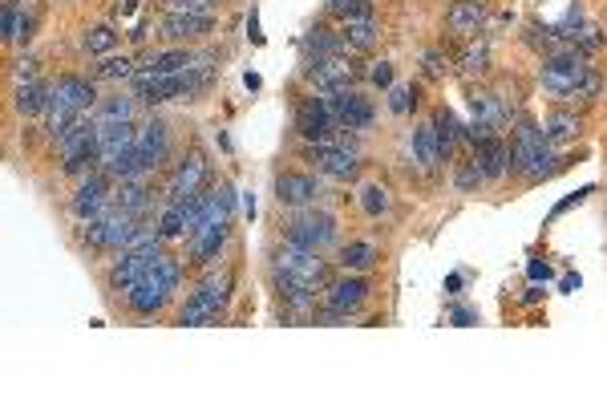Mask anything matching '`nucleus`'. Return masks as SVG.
I'll return each instance as SVG.
<instances>
[{
	"instance_id": "obj_5",
	"label": "nucleus",
	"mask_w": 607,
	"mask_h": 405,
	"mask_svg": "<svg viewBox=\"0 0 607 405\" xmlns=\"http://www.w3.org/2000/svg\"><path fill=\"white\" fill-rule=\"evenodd\" d=\"M587 74H592V61H587V53L579 49H567V53H555V57L542 61V89H551L555 97H575V89L587 81Z\"/></svg>"
},
{
	"instance_id": "obj_30",
	"label": "nucleus",
	"mask_w": 607,
	"mask_h": 405,
	"mask_svg": "<svg viewBox=\"0 0 607 405\" xmlns=\"http://www.w3.org/2000/svg\"><path fill=\"white\" fill-rule=\"evenodd\" d=\"M114 207L117 211H130V215H147L150 211V191H147V183L142 178H126L122 187L114 191Z\"/></svg>"
},
{
	"instance_id": "obj_49",
	"label": "nucleus",
	"mask_w": 607,
	"mask_h": 405,
	"mask_svg": "<svg viewBox=\"0 0 607 405\" xmlns=\"http://www.w3.org/2000/svg\"><path fill=\"white\" fill-rule=\"evenodd\" d=\"M454 183L461 187V191H474V187H478V183H486V178H482V170H478V167H474V158H470V162H466V167H461V170H458V178H454Z\"/></svg>"
},
{
	"instance_id": "obj_25",
	"label": "nucleus",
	"mask_w": 607,
	"mask_h": 405,
	"mask_svg": "<svg viewBox=\"0 0 607 405\" xmlns=\"http://www.w3.org/2000/svg\"><path fill=\"white\" fill-rule=\"evenodd\" d=\"M178 276H183V272H178V259H170V256H162V251H158V256L150 259V268L142 272V280H138V284L158 288V292H167V296H170V292L178 288Z\"/></svg>"
},
{
	"instance_id": "obj_4",
	"label": "nucleus",
	"mask_w": 607,
	"mask_h": 405,
	"mask_svg": "<svg viewBox=\"0 0 607 405\" xmlns=\"http://www.w3.org/2000/svg\"><path fill=\"white\" fill-rule=\"evenodd\" d=\"M231 300V276H211V280L198 284V292L187 300L183 317H178V324H187V329H207V324H215L223 317V309H228Z\"/></svg>"
},
{
	"instance_id": "obj_45",
	"label": "nucleus",
	"mask_w": 607,
	"mask_h": 405,
	"mask_svg": "<svg viewBox=\"0 0 607 405\" xmlns=\"http://www.w3.org/2000/svg\"><path fill=\"white\" fill-rule=\"evenodd\" d=\"M117 45V33L110 29V25H97V29L86 33V53L89 57H97V53H110Z\"/></svg>"
},
{
	"instance_id": "obj_57",
	"label": "nucleus",
	"mask_w": 607,
	"mask_h": 405,
	"mask_svg": "<svg viewBox=\"0 0 607 405\" xmlns=\"http://www.w3.org/2000/svg\"><path fill=\"white\" fill-rule=\"evenodd\" d=\"M539 300H542V288H539V284H531L527 292H522V304H539Z\"/></svg>"
},
{
	"instance_id": "obj_19",
	"label": "nucleus",
	"mask_w": 607,
	"mask_h": 405,
	"mask_svg": "<svg viewBox=\"0 0 607 405\" xmlns=\"http://www.w3.org/2000/svg\"><path fill=\"white\" fill-rule=\"evenodd\" d=\"M215 29V16H178V13H167L158 25V37L162 41H198Z\"/></svg>"
},
{
	"instance_id": "obj_24",
	"label": "nucleus",
	"mask_w": 607,
	"mask_h": 405,
	"mask_svg": "<svg viewBox=\"0 0 607 405\" xmlns=\"http://www.w3.org/2000/svg\"><path fill=\"white\" fill-rule=\"evenodd\" d=\"M470 110H474L478 122H486L498 134L506 122H511V106H506L502 94H470Z\"/></svg>"
},
{
	"instance_id": "obj_53",
	"label": "nucleus",
	"mask_w": 607,
	"mask_h": 405,
	"mask_svg": "<svg viewBox=\"0 0 607 405\" xmlns=\"http://www.w3.org/2000/svg\"><path fill=\"white\" fill-rule=\"evenodd\" d=\"M13 77H16V81H37V61H33V57H21V61L13 66Z\"/></svg>"
},
{
	"instance_id": "obj_32",
	"label": "nucleus",
	"mask_w": 607,
	"mask_h": 405,
	"mask_svg": "<svg viewBox=\"0 0 607 405\" xmlns=\"http://www.w3.org/2000/svg\"><path fill=\"white\" fill-rule=\"evenodd\" d=\"M344 45H349V49H357V53H369L373 49V45L380 41V29L373 25V16H365V21H344Z\"/></svg>"
},
{
	"instance_id": "obj_14",
	"label": "nucleus",
	"mask_w": 607,
	"mask_h": 405,
	"mask_svg": "<svg viewBox=\"0 0 607 405\" xmlns=\"http://www.w3.org/2000/svg\"><path fill=\"white\" fill-rule=\"evenodd\" d=\"M365 300H369V284L360 280V276H352V272H344V280L324 288V304H329L332 312H340V317H352Z\"/></svg>"
},
{
	"instance_id": "obj_42",
	"label": "nucleus",
	"mask_w": 607,
	"mask_h": 405,
	"mask_svg": "<svg viewBox=\"0 0 607 405\" xmlns=\"http://www.w3.org/2000/svg\"><path fill=\"white\" fill-rule=\"evenodd\" d=\"M134 61L130 57H110V61H102V66L94 69V77L97 81H134Z\"/></svg>"
},
{
	"instance_id": "obj_41",
	"label": "nucleus",
	"mask_w": 607,
	"mask_h": 405,
	"mask_svg": "<svg viewBox=\"0 0 607 405\" xmlns=\"http://www.w3.org/2000/svg\"><path fill=\"white\" fill-rule=\"evenodd\" d=\"M158 236L162 239H183L187 236V211H183V203H167V215H162V223H158Z\"/></svg>"
},
{
	"instance_id": "obj_11",
	"label": "nucleus",
	"mask_w": 607,
	"mask_h": 405,
	"mask_svg": "<svg viewBox=\"0 0 607 405\" xmlns=\"http://www.w3.org/2000/svg\"><path fill=\"white\" fill-rule=\"evenodd\" d=\"M304 77L312 81L320 94H340V89H352L357 66H352L349 57H312L304 66Z\"/></svg>"
},
{
	"instance_id": "obj_23",
	"label": "nucleus",
	"mask_w": 607,
	"mask_h": 405,
	"mask_svg": "<svg viewBox=\"0 0 607 405\" xmlns=\"http://www.w3.org/2000/svg\"><path fill=\"white\" fill-rule=\"evenodd\" d=\"M276 292H279V300H284V309L296 312V317H312L316 312V288H308L300 280H288V276H276Z\"/></svg>"
},
{
	"instance_id": "obj_54",
	"label": "nucleus",
	"mask_w": 607,
	"mask_h": 405,
	"mask_svg": "<svg viewBox=\"0 0 607 405\" xmlns=\"http://www.w3.org/2000/svg\"><path fill=\"white\" fill-rule=\"evenodd\" d=\"M450 324H458V329L478 324V309H454V312H450Z\"/></svg>"
},
{
	"instance_id": "obj_12",
	"label": "nucleus",
	"mask_w": 607,
	"mask_h": 405,
	"mask_svg": "<svg viewBox=\"0 0 607 405\" xmlns=\"http://www.w3.org/2000/svg\"><path fill=\"white\" fill-rule=\"evenodd\" d=\"M320 102L329 106V114L337 118V126H344V130H369V126H373V106H369L360 94H352V89L324 94Z\"/></svg>"
},
{
	"instance_id": "obj_58",
	"label": "nucleus",
	"mask_w": 607,
	"mask_h": 405,
	"mask_svg": "<svg viewBox=\"0 0 607 405\" xmlns=\"http://www.w3.org/2000/svg\"><path fill=\"white\" fill-rule=\"evenodd\" d=\"M579 284H583L579 276H563V284H559V288H563V292H579Z\"/></svg>"
},
{
	"instance_id": "obj_33",
	"label": "nucleus",
	"mask_w": 607,
	"mask_h": 405,
	"mask_svg": "<svg viewBox=\"0 0 607 405\" xmlns=\"http://www.w3.org/2000/svg\"><path fill=\"white\" fill-rule=\"evenodd\" d=\"M337 264L344 268V272H352V276H357V272H369V268L377 264V248H373V243H365V239H360V243H344Z\"/></svg>"
},
{
	"instance_id": "obj_56",
	"label": "nucleus",
	"mask_w": 607,
	"mask_h": 405,
	"mask_svg": "<svg viewBox=\"0 0 607 405\" xmlns=\"http://www.w3.org/2000/svg\"><path fill=\"white\" fill-rule=\"evenodd\" d=\"M461 284H466V276H461V272L446 276V292H450V296H458V292H461Z\"/></svg>"
},
{
	"instance_id": "obj_39",
	"label": "nucleus",
	"mask_w": 607,
	"mask_h": 405,
	"mask_svg": "<svg viewBox=\"0 0 607 405\" xmlns=\"http://www.w3.org/2000/svg\"><path fill=\"white\" fill-rule=\"evenodd\" d=\"M324 8L332 16H340V21H365V16H373V0H324Z\"/></svg>"
},
{
	"instance_id": "obj_6",
	"label": "nucleus",
	"mask_w": 607,
	"mask_h": 405,
	"mask_svg": "<svg viewBox=\"0 0 607 405\" xmlns=\"http://www.w3.org/2000/svg\"><path fill=\"white\" fill-rule=\"evenodd\" d=\"M138 236V215L130 211H106L102 219L86 223V243L97 251H126L130 248V239Z\"/></svg>"
},
{
	"instance_id": "obj_18",
	"label": "nucleus",
	"mask_w": 607,
	"mask_h": 405,
	"mask_svg": "<svg viewBox=\"0 0 607 405\" xmlns=\"http://www.w3.org/2000/svg\"><path fill=\"white\" fill-rule=\"evenodd\" d=\"M154 256H158V248H147V251H126V256L110 268V288H114V292H130V288L142 280V272L150 268V259H154Z\"/></svg>"
},
{
	"instance_id": "obj_36",
	"label": "nucleus",
	"mask_w": 607,
	"mask_h": 405,
	"mask_svg": "<svg viewBox=\"0 0 607 405\" xmlns=\"http://www.w3.org/2000/svg\"><path fill=\"white\" fill-rule=\"evenodd\" d=\"M134 102H138V97H106V102L94 110V122L97 126H106V122H134Z\"/></svg>"
},
{
	"instance_id": "obj_8",
	"label": "nucleus",
	"mask_w": 607,
	"mask_h": 405,
	"mask_svg": "<svg viewBox=\"0 0 607 405\" xmlns=\"http://www.w3.org/2000/svg\"><path fill=\"white\" fill-rule=\"evenodd\" d=\"M207 178H211V162H207L203 150H190L187 162L175 170L167 187V203H190L198 191H207Z\"/></svg>"
},
{
	"instance_id": "obj_21",
	"label": "nucleus",
	"mask_w": 607,
	"mask_h": 405,
	"mask_svg": "<svg viewBox=\"0 0 607 405\" xmlns=\"http://www.w3.org/2000/svg\"><path fill=\"white\" fill-rule=\"evenodd\" d=\"M134 147H138V155L147 158V167L154 170L162 158L170 155V134H167V126H162L158 118L142 122V126H138V142H134Z\"/></svg>"
},
{
	"instance_id": "obj_15",
	"label": "nucleus",
	"mask_w": 607,
	"mask_h": 405,
	"mask_svg": "<svg viewBox=\"0 0 607 405\" xmlns=\"http://www.w3.org/2000/svg\"><path fill=\"white\" fill-rule=\"evenodd\" d=\"M324 195V187L316 183L312 175H296V170H288V175H276V199L279 207H308L316 203Z\"/></svg>"
},
{
	"instance_id": "obj_37",
	"label": "nucleus",
	"mask_w": 607,
	"mask_h": 405,
	"mask_svg": "<svg viewBox=\"0 0 607 405\" xmlns=\"http://www.w3.org/2000/svg\"><path fill=\"white\" fill-rule=\"evenodd\" d=\"M559 170V155H555V147H551V142H542L539 150H534V158L527 162V170H522V175L531 178V183H542V178H551Z\"/></svg>"
},
{
	"instance_id": "obj_27",
	"label": "nucleus",
	"mask_w": 607,
	"mask_h": 405,
	"mask_svg": "<svg viewBox=\"0 0 607 405\" xmlns=\"http://www.w3.org/2000/svg\"><path fill=\"white\" fill-rule=\"evenodd\" d=\"M413 162H418L421 170H438L441 162H446V155H441V142H438V130L430 126H421L418 134H413Z\"/></svg>"
},
{
	"instance_id": "obj_43",
	"label": "nucleus",
	"mask_w": 607,
	"mask_h": 405,
	"mask_svg": "<svg viewBox=\"0 0 607 405\" xmlns=\"http://www.w3.org/2000/svg\"><path fill=\"white\" fill-rule=\"evenodd\" d=\"M162 13L178 16H215V0H158Z\"/></svg>"
},
{
	"instance_id": "obj_38",
	"label": "nucleus",
	"mask_w": 607,
	"mask_h": 405,
	"mask_svg": "<svg viewBox=\"0 0 607 405\" xmlns=\"http://www.w3.org/2000/svg\"><path fill=\"white\" fill-rule=\"evenodd\" d=\"M433 130H438V142H441V155H454V147H458V138H461V126L454 118V110H438L433 114Z\"/></svg>"
},
{
	"instance_id": "obj_34",
	"label": "nucleus",
	"mask_w": 607,
	"mask_h": 405,
	"mask_svg": "<svg viewBox=\"0 0 607 405\" xmlns=\"http://www.w3.org/2000/svg\"><path fill=\"white\" fill-rule=\"evenodd\" d=\"M542 138H547L551 147H563V142L579 138V118H575V114H567V110H555L547 118V126H542Z\"/></svg>"
},
{
	"instance_id": "obj_31",
	"label": "nucleus",
	"mask_w": 607,
	"mask_h": 405,
	"mask_svg": "<svg viewBox=\"0 0 607 405\" xmlns=\"http://www.w3.org/2000/svg\"><path fill=\"white\" fill-rule=\"evenodd\" d=\"M446 25H450V33H458V37H470V33L482 29V5H478V0H458V5L446 13Z\"/></svg>"
},
{
	"instance_id": "obj_22",
	"label": "nucleus",
	"mask_w": 607,
	"mask_h": 405,
	"mask_svg": "<svg viewBox=\"0 0 607 405\" xmlns=\"http://www.w3.org/2000/svg\"><path fill=\"white\" fill-rule=\"evenodd\" d=\"M190 53L187 49H167V53H147V57L138 61V74L134 77H167V74H183L190 66Z\"/></svg>"
},
{
	"instance_id": "obj_55",
	"label": "nucleus",
	"mask_w": 607,
	"mask_h": 405,
	"mask_svg": "<svg viewBox=\"0 0 607 405\" xmlns=\"http://www.w3.org/2000/svg\"><path fill=\"white\" fill-rule=\"evenodd\" d=\"M248 37H251V45H264V33H259V16L256 13L248 16Z\"/></svg>"
},
{
	"instance_id": "obj_60",
	"label": "nucleus",
	"mask_w": 607,
	"mask_h": 405,
	"mask_svg": "<svg viewBox=\"0 0 607 405\" xmlns=\"http://www.w3.org/2000/svg\"><path fill=\"white\" fill-rule=\"evenodd\" d=\"M5 5H13V8H16V5H21V0H5Z\"/></svg>"
},
{
	"instance_id": "obj_46",
	"label": "nucleus",
	"mask_w": 607,
	"mask_h": 405,
	"mask_svg": "<svg viewBox=\"0 0 607 405\" xmlns=\"http://www.w3.org/2000/svg\"><path fill=\"white\" fill-rule=\"evenodd\" d=\"M421 74L430 77V81H441V77L450 74V57H446L441 49H430V53L421 57Z\"/></svg>"
},
{
	"instance_id": "obj_17",
	"label": "nucleus",
	"mask_w": 607,
	"mask_h": 405,
	"mask_svg": "<svg viewBox=\"0 0 607 405\" xmlns=\"http://www.w3.org/2000/svg\"><path fill=\"white\" fill-rule=\"evenodd\" d=\"M97 142H102V170L117 162L126 155V150H134V142H138V126L134 122H106L97 126Z\"/></svg>"
},
{
	"instance_id": "obj_13",
	"label": "nucleus",
	"mask_w": 607,
	"mask_h": 405,
	"mask_svg": "<svg viewBox=\"0 0 607 405\" xmlns=\"http://www.w3.org/2000/svg\"><path fill=\"white\" fill-rule=\"evenodd\" d=\"M296 130H300L304 142H332V134L340 130L337 118L329 114V106L320 97H308V102L296 110Z\"/></svg>"
},
{
	"instance_id": "obj_35",
	"label": "nucleus",
	"mask_w": 607,
	"mask_h": 405,
	"mask_svg": "<svg viewBox=\"0 0 607 405\" xmlns=\"http://www.w3.org/2000/svg\"><path fill=\"white\" fill-rule=\"evenodd\" d=\"M167 300H170L167 292H158V288H147V284H134L130 292H126V304H130L138 317H154V312H158Z\"/></svg>"
},
{
	"instance_id": "obj_7",
	"label": "nucleus",
	"mask_w": 607,
	"mask_h": 405,
	"mask_svg": "<svg viewBox=\"0 0 607 405\" xmlns=\"http://www.w3.org/2000/svg\"><path fill=\"white\" fill-rule=\"evenodd\" d=\"M337 219L329 211H300L292 223H288V239L300 243V248H312V251H324L337 243Z\"/></svg>"
},
{
	"instance_id": "obj_26",
	"label": "nucleus",
	"mask_w": 607,
	"mask_h": 405,
	"mask_svg": "<svg viewBox=\"0 0 607 405\" xmlns=\"http://www.w3.org/2000/svg\"><path fill=\"white\" fill-rule=\"evenodd\" d=\"M458 74L466 77V81L491 74V45H486L482 37H470L466 41V49H461V57H458Z\"/></svg>"
},
{
	"instance_id": "obj_48",
	"label": "nucleus",
	"mask_w": 607,
	"mask_h": 405,
	"mask_svg": "<svg viewBox=\"0 0 607 405\" xmlns=\"http://www.w3.org/2000/svg\"><path fill=\"white\" fill-rule=\"evenodd\" d=\"M600 94H603V77H600V74H595V69H592V74H587V81H583V86L575 89V97H579V102H595V97H600ZM575 97H567V102H575Z\"/></svg>"
},
{
	"instance_id": "obj_10",
	"label": "nucleus",
	"mask_w": 607,
	"mask_h": 405,
	"mask_svg": "<svg viewBox=\"0 0 607 405\" xmlns=\"http://www.w3.org/2000/svg\"><path fill=\"white\" fill-rule=\"evenodd\" d=\"M69 211H74L81 223H94V219H102L106 211H114L110 178H106V175H89L86 183L74 191V199H69Z\"/></svg>"
},
{
	"instance_id": "obj_3",
	"label": "nucleus",
	"mask_w": 607,
	"mask_h": 405,
	"mask_svg": "<svg viewBox=\"0 0 607 405\" xmlns=\"http://www.w3.org/2000/svg\"><path fill=\"white\" fill-rule=\"evenodd\" d=\"M276 276H288V280H300L308 288H316V292H324L329 288V259H320V251L288 239L276 251Z\"/></svg>"
},
{
	"instance_id": "obj_2",
	"label": "nucleus",
	"mask_w": 607,
	"mask_h": 405,
	"mask_svg": "<svg viewBox=\"0 0 607 405\" xmlns=\"http://www.w3.org/2000/svg\"><path fill=\"white\" fill-rule=\"evenodd\" d=\"M94 106V81L86 77H61L57 86H49V134L66 138V130L74 126L77 114H86Z\"/></svg>"
},
{
	"instance_id": "obj_59",
	"label": "nucleus",
	"mask_w": 607,
	"mask_h": 405,
	"mask_svg": "<svg viewBox=\"0 0 607 405\" xmlns=\"http://www.w3.org/2000/svg\"><path fill=\"white\" fill-rule=\"evenodd\" d=\"M243 86H248V89H259V74H243Z\"/></svg>"
},
{
	"instance_id": "obj_44",
	"label": "nucleus",
	"mask_w": 607,
	"mask_h": 405,
	"mask_svg": "<svg viewBox=\"0 0 607 405\" xmlns=\"http://www.w3.org/2000/svg\"><path fill=\"white\" fill-rule=\"evenodd\" d=\"M0 29H5V41H25L29 37V16H25L21 8L5 5V21H0Z\"/></svg>"
},
{
	"instance_id": "obj_40",
	"label": "nucleus",
	"mask_w": 607,
	"mask_h": 405,
	"mask_svg": "<svg viewBox=\"0 0 607 405\" xmlns=\"http://www.w3.org/2000/svg\"><path fill=\"white\" fill-rule=\"evenodd\" d=\"M360 211L369 215V219H380V215L389 211V191L380 183H369V187H360Z\"/></svg>"
},
{
	"instance_id": "obj_47",
	"label": "nucleus",
	"mask_w": 607,
	"mask_h": 405,
	"mask_svg": "<svg viewBox=\"0 0 607 405\" xmlns=\"http://www.w3.org/2000/svg\"><path fill=\"white\" fill-rule=\"evenodd\" d=\"M418 102V89H401V86H389V110L393 114H410V106Z\"/></svg>"
},
{
	"instance_id": "obj_9",
	"label": "nucleus",
	"mask_w": 607,
	"mask_h": 405,
	"mask_svg": "<svg viewBox=\"0 0 607 405\" xmlns=\"http://www.w3.org/2000/svg\"><path fill=\"white\" fill-rule=\"evenodd\" d=\"M304 158L312 162L320 175L329 178H340V183H349V178H357L360 162H357V150H344V147H332V142H308L304 147Z\"/></svg>"
},
{
	"instance_id": "obj_50",
	"label": "nucleus",
	"mask_w": 607,
	"mask_h": 405,
	"mask_svg": "<svg viewBox=\"0 0 607 405\" xmlns=\"http://www.w3.org/2000/svg\"><path fill=\"white\" fill-rule=\"evenodd\" d=\"M369 81L380 86V89H389V86H393V66H389V61H377V66L369 69Z\"/></svg>"
},
{
	"instance_id": "obj_20",
	"label": "nucleus",
	"mask_w": 607,
	"mask_h": 405,
	"mask_svg": "<svg viewBox=\"0 0 607 405\" xmlns=\"http://www.w3.org/2000/svg\"><path fill=\"white\" fill-rule=\"evenodd\" d=\"M228 236H231V223H207V228H198L190 236V264H211L223 251Z\"/></svg>"
},
{
	"instance_id": "obj_52",
	"label": "nucleus",
	"mask_w": 607,
	"mask_h": 405,
	"mask_svg": "<svg viewBox=\"0 0 607 405\" xmlns=\"http://www.w3.org/2000/svg\"><path fill=\"white\" fill-rule=\"evenodd\" d=\"M527 276H531L534 284H547V280H555V268L542 264V259H531V264H527Z\"/></svg>"
},
{
	"instance_id": "obj_51",
	"label": "nucleus",
	"mask_w": 607,
	"mask_h": 405,
	"mask_svg": "<svg viewBox=\"0 0 607 405\" xmlns=\"http://www.w3.org/2000/svg\"><path fill=\"white\" fill-rule=\"evenodd\" d=\"M592 191H595V187H579L575 195H567L563 203H555V211H551V219H559V215H563V211H571V207H579V203H583V199H587V195H592Z\"/></svg>"
},
{
	"instance_id": "obj_28",
	"label": "nucleus",
	"mask_w": 607,
	"mask_h": 405,
	"mask_svg": "<svg viewBox=\"0 0 607 405\" xmlns=\"http://www.w3.org/2000/svg\"><path fill=\"white\" fill-rule=\"evenodd\" d=\"M304 49L312 53V57H344V53H349V45H344L340 33L324 29V25H312V29L304 33Z\"/></svg>"
},
{
	"instance_id": "obj_1",
	"label": "nucleus",
	"mask_w": 607,
	"mask_h": 405,
	"mask_svg": "<svg viewBox=\"0 0 607 405\" xmlns=\"http://www.w3.org/2000/svg\"><path fill=\"white\" fill-rule=\"evenodd\" d=\"M134 97H142L147 106L158 102H178V97H198L211 86V57H195L183 74H167V77H134Z\"/></svg>"
},
{
	"instance_id": "obj_29",
	"label": "nucleus",
	"mask_w": 607,
	"mask_h": 405,
	"mask_svg": "<svg viewBox=\"0 0 607 405\" xmlns=\"http://www.w3.org/2000/svg\"><path fill=\"white\" fill-rule=\"evenodd\" d=\"M13 106H16V114H21V118H33V114L49 110V86H41V81H16Z\"/></svg>"
},
{
	"instance_id": "obj_16",
	"label": "nucleus",
	"mask_w": 607,
	"mask_h": 405,
	"mask_svg": "<svg viewBox=\"0 0 607 405\" xmlns=\"http://www.w3.org/2000/svg\"><path fill=\"white\" fill-rule=\"evenodd\" d=\"M474 167L482 170V178H502V175H511L514 170V150L506 147L502 138H486V142H478L474 147Z\"/></svg>"
}]
</instances>
